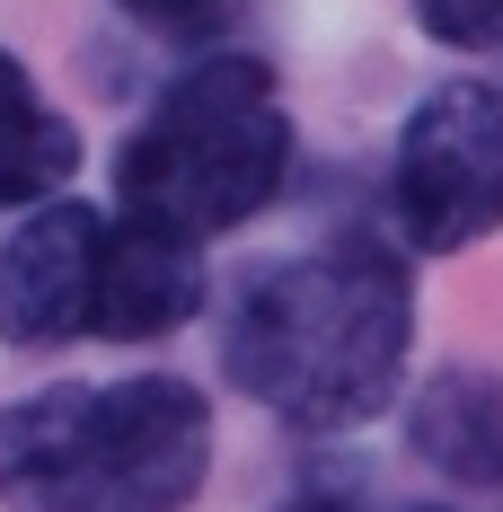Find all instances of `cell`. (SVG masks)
Listing matches in <instances>:
<instances>
[{"instance_id":"1","label":"cell","mask_w":503,"mask_h":512,"mask_svg":"<svg viewBox=\"0 0 503 512\" xmlns=\"http://www.w3.org/2000/svg\"><path fill=\"white\" fill-rule=\"evenodd\" d=\"M406 345H415L406 265L380 239H327V248L274 256L239 283L221 362L283 424L345 433L398 398Z\"/></svg>"},{"instance_id":"2","label":"cell","mask_w":503,"mask_h":512,"mask_svg":"<svg viewBox=\"0 0 503 512\" xmlns=\"http://www.w3.org/2000/svg\"><path fill=\"white\" fill-rule=\"evenodd\" d=\"M212 468V407L177 371L53 380L0 407L9 512H186Z\"/></svg>"},{"instance_id":"3","label":"cell","mask_w":503,"mask_h":512,"mask_svg":"<svg viewBox=\"0 0 503 512\" xmlns=\"http://www.w3.org/2000/svg\"><path fill=\"white\" fill-rule=\"evenodd\" d=\"M283 168H292V115L274 98V71L248 53H203L115 151V195L133 221H159L177 239H221L274 204Z\"/></svg>"},{"instance_id":"4","label":"cell","mask_w":503,"mask_h":512,"mask_svg":"<svg viewBox=\"0 0 503 512\" xmlns=\"http://www.w3.org/2000/svg\"><path fill=\"white\" fill-rule=\"evenodd\" d=\"M389 212L398 239L424 256L477 248L486 230H503V89L442 80L433 98H415L389 168Z\"/></svg>"},{"instance_id":"5","label":"cell","mask_w":503,"mask_h":512,"mask_svg":"<svg viewBox=\"0 0 503 512\" xmlns=\"http://www.w3.org/2000/svg\"><path fill=\"white\" fill-rule=\"evenodd\" d=\"M98 239L106 221L71 195L36 204L9 248H0V345H71L89 336V309H98Z\"/></svg>"},{"instance_id":"6","label":"cell","mask_w":503,"mask_h":512,"mask_svg":"<svg viewBox=\"0 0 503 512\" xmlns=\"http://www.w3.org/2000/svg\"><path fill=\"white\" fill-rule=\"evenodd\" d=\"M203 309V239H177L159 221H106L98 239V309H89V336L115 345H151L177 336Z\"/></svg>"},{"instance_id":"7","label":"cell","mask_w":503,"mask_h":512,"mask_svg":"<svg viewBox=\"0 0 503 512\" xmlns=\"http://www.w3.org/2000/svg\"><path fill=\"white\" fill-rule=\"evenodd\" d=\"M415 460L442 468L451 486H503V380L495 371H442L406 415Z\"/></svg>"},{"instance_id":"8","label":"cell","mask_w":503,"mask_h":512,"mask_svg":"<svg viewBox=\"0 0 503 512\" xmlns=\"http://www.w3.org/2000/svg\"><path fill=\"white\" fill-rule=\"evenodd\" d=\"M80 168V133L71 115H53L45 89L27 80L18 53H0V212L9 204H53Z\"/></svg>"},{"instance_id":"9","label":"cell","mask_w":503,"mask_h":512,"mask_svg":"<svg viewBox=\"0 0 503 512\" xmlns=\"http://www.w3.org/2000/svg\"><path fill=\"white\" fill-rule=\"evenodd\" d=\"M415 18H424V36H442V45L477 53L503 36V0H415Z\"/></svg>"},{"instance_id":"10","label":"cell","mask_w":503,"mask_h":512,"mask_svg":"<svg viewBox=\"0 0 503 512\" xmlns=\"http://www.w3.org/2000/svg\"><path fill=\"white\" fill-rule=\"evenodd\" d=\"M124 18H142V27H195V18H212L221 0H115Z\"/></svg>"},{"instance_id":"11","label":"cell","mask_w":503,"mask_h":512,"mask_svg":"<svg viewBox=\"0 0 503 512\" xmlns=\"http://www.w3.org/2000/svg\"><path fill=\"white\" fill-rule=\"evenodd\" d=\"M283 512H362L353 495H336V486H309V495H292ZM424 512H442V504H424Z\"/></svg>"}]
</instances>
